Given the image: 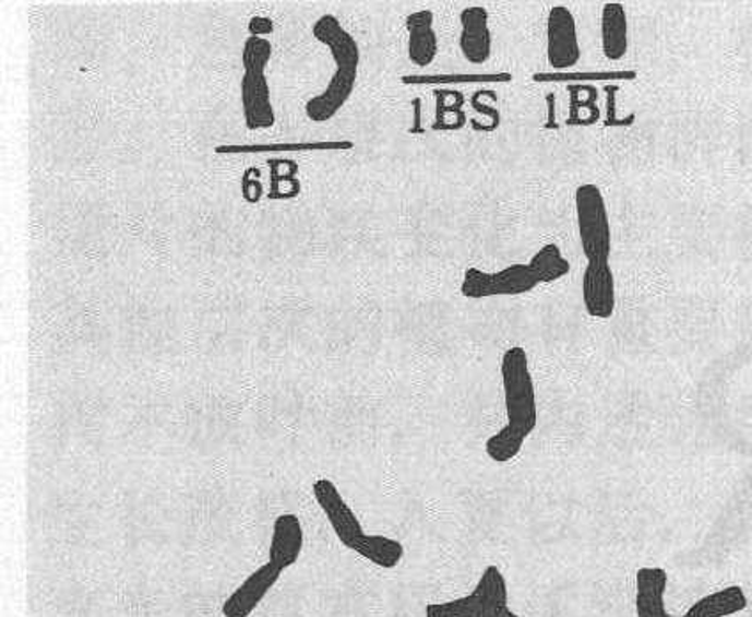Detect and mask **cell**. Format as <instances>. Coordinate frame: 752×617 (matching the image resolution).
<instances>
[{
    "instance_id": "11",
    "label": "cell",
    "mask_w": 752,
    "mask_h": 617,
    "mask_svg": "<svg viewBox=\"0 0 752 617\" xmlns=\"http://www.w3.org/2000/svg\"><path fill=\"white\" fill-rule=\"evenodd\" d=\"M582 300L587 315L609 320L616 311V278L609 263H587L582 275Z\"/></svg>"
},
{
    "instance_id": "2",
    "label": "cell",
    "mask_w": 752,
    "mask_h": 617,
    "mask_svg": "<svg viewBox=\"0 0 752 617\" xmlns=\"http://www.w3.org/2000/svg\"><path fill=\"white\" fill-rule=\"evenodd\" d=\"M667 571L658 566H644L635 576V613L637 617H677L666 610ZM748 608V596L740 585H729L697 600L685 616L728 617Z\"/></svg>"
},
{
    "instance_id": "16",
    "label": "cell",
    "mask_w": 752,
    "mask_h": 617,
    "mask_svg": "<svg viewBox=\"0 0 752 617\" xmlns=\"http://www.w3.org/2000/svg\"><path fill=\"white\" fill-rule=\"evenodd\" d=\"M354 147L351 141L280 142V144H224L215 147L218 155L237 153H279V152H348Z\"/></svg>"
},
{
    "instance_id": "10",
    "label": "cell",
    "mask_w": 752,
    "mask_h": 617,
    "mask_svg": "<svg viewBox=\"0 0 752 617\" xmlns=\"http://www.w3.org/2000/svg\"><path fill=\"white\" fill-rule=\"evenodd\" d=\"M283 576V570L272 562H265L258 570L252 571L237 590L227 596L223 605L224 617H249L258 605L265 600L277 580Z\"/></svg>"
},
{
    "instance_id": "1",
    "label": "cell",
    "mask_w": 752,
    "mask_h": 617,
    "mask_svg": "<svg viewBox=\"0 0 752 617\" xmlns=\"http://www.w3.org/2000/svg\"><path fill=\"white\" fill-rule=\"evenodd\" d=\"M312 36L331 50L337 67L322 95L314 96L306 104V114L312 123H326L345 107L354 93L359 73L360 50L354 36L341 25L334 14L320 16L312 25Z\"/></svg>"
},
{
    "instance_id": "14",
    "label": "cell",
    "mask_w": 752,
    "mask_h": 617,
    "mask_svg": "<svg viewBox=\"0 0 752 617\" xmlns=\"http://www.w3.org/2000/svg\"><path fill=\"white\" fill-rule=\"evenodd\" d=\"M433 22H435V16L430 10L408 14L405 22L408 31V59L416 67H430L431 62L435 61L439 38H437Z\"/></svg>"
},
{
    "instance_id": "24",
    "label": "cell",
    "mask_w": 752,
    "mask_h": 617,
    "mask_svg": "<svg viewBox=\"0 0 752 617\" xmlns=\"http://www.w3.org/2000/svg\"><path fill=\"white\" fill-rule=\"evenodd\" d=\"M243 198L249 203H255L261 198V185L255 179H249V176H243Z\"/></svg>"
},
{
    "instance_id": "22",
    "label": "cell",
    "mask_w": 752,
    "mask_h": 617,
    "mask_svg": "<svg viewBox=\"0 0 752 617\" xmlns=\"http://www.w3.org/2000/svg\"><path fill=\"white\" fill-rule=\"evenodd\" d=\"M249 33L254 38H263L266 34L274 33V22L265 16H254L249 22Z\"/></svg>"
},
{
    "instance_id": "15",
    "label": "cell",
    "mask_w": 752,
    "mask_h": 617,
    "mask_svg": "<svg viewBox=\"0 0 752 617\" xmlns=\"http://www.w3.org/2000/svg\"><path fill=\"white\" fill-rule=\"evenodd\" d=\"M601 50L609 61H621L629 52V19L620 2H609L601 10Z\"/></svg>"
},
{
    "instance_id": "4",
    "label": "cell",
    "mask_w": 752,
    "mask_h": 617,
    "mask_svg": "<svg viewBox=\"0 0 752 617\" xmlns=\"http://www.w3.org/2000/svg\"><path fill=\"white\" fill-rule=\"evenodd\" d=\"M272 57V43L265 38L247 39L243 45V81H241V104L249 130H261L275 124V112L265 70Z\"/></svg>"
},
{
    "instance_id": "8",
    "label": "cell",
    "mask_w": 752,
    "mask_h": 617,
    "mask_svg": "<svg viewBox=\"0 0 752 617\" xmlns=\"http://www.w3.org/2000/svg\"><path fill=\"white\" fill-rule=\"evenodd\" d=\"M312 495H314L318 506L322 508L326 520L331 523L332 531L336 533L337 539L346 548L355 551L360 539L366 536L365 529L360 525L354 509L350 508L345 497L337 490V486L331 479L322 477V479L314 480Z\"/></svg>"
},
{
    "instance_id": "13",
    "label": "cell",
    "mask_w": 752,
    "mask_h": 617,
    "mask_svg": "<svg viewBox=\"0 0 752 617\" xmlns=\"http://www.w3.org/2000/svg\"><path fill=\"white\" fill-rule=\"evenodd\" d=\"M303 550V527L297 514H279L272 529L268 561L280 570H288L300 559Z\"/></svg>"
},
{
    "instance_id": "21",
    "label": "cell",
    "mask_w": 752,
    "mask_h": 617,
    "mask_svg": "<svg viewBox=\"0 0 752 617\" xmlns=\"http://www.w3.org/2000/svg\"><path fill=\"white\" fill-rule=\"evenodd\" d=\"M525 439L521 435L511 431L508 426L499 429L496 435H492L490 439L487 440V454L492 462L496 463H508L511 460H515L521 453L522 448H524Z\"/></svg>"
},
{
    "instance_id": "25",
    "label": "cell",
    "mask_w": 752,
    "mask_h": 617,
    "mask_svg": "<svg viewBox=\"0 0 752 617\" xmlns=\"http://www.w3.org/2000/svg\"><path fill=\"white\" fill-rule=\"evenodd\" d=\"M414 105V112H416V121H414V127L410 128V133H422L421 128V98H416L411 102Z\"/></svg>"
},
{
    "instance_id": "19",
    "label": "cell",
    "mask_w": 752,
    "mask_h": 617,
    "mask_svg": "<svg viewBox=\"0 0 752 617\" xmlns=\"http://www.w3.org/2000/svg\"><path fill=\"white\" fill-rule=\"evenodd\" d=\"M513 81V75L501 73H440V75H405L402 84L405 85H454V84H502Z\"/></svg>"
},
{
    "instance_id": "12",
    "label": "cell",
    "mask_w": 752,
    "mask_h": 617,
    "mask_svg": "<svg viewBox=\"0 0 752 617\" xmlns=\"http://www.w3.org/2000/svg\"><path fill=\"white\" fill-rule=\"evenodd\" d=\"M462 34L459 50L470 64H485L492 56V33L488 27V11L473 5L459 14Z\"/></svg>"
},
{
    "instance_id": "23",
    "label": "cell",
    "mask_w": 752,
    "mask_h": 617,
    "mask_svg": "<svg viewBox=\"0 0 752 617\" xmlns=\"http://www.w3.org/2000/svg\"><path fill=\"white\" fill-rule=\"evenodd\" d=\"M470 102H473L474 110H478V112L482 114V116L490 118L493 130H497V127H499V123H501V114L497 112L496 109H490L488 105L481 104V93H479V91L478 93H474Z\"/></svg>"
},
{
    "instance_id": "26",
    "label": "cell",
    "mask_w": 752,
    "mask_h": 617,
    "mask_svg": "<svg viewBox=\"0 0 752 617\" xmlns=\"http://www.w3.org/2000/svg\"><path fill=\"white\" fill-rule=\"evenodd\" d=\"M547 102H550L549 124H547V128H556V123H553V95L547 96Z\"/></svg>"
},
{
    "instance_id": "3",
    "label": "cell",
    "mask_w": 752,
    "mask_h": 617,
    "mask_svg": "<svg viewBox=\"0 0 752 617\" xmlns=\"http://www.w3.org/2000/svg\"><path fill=\"white\" fill-rule=\"evenodd\" d=\"M501 377L506 401V426L527 439L538 425V403L535 380L524 348L513 346L506 349V354L502 355Z\"/></svg>"
},
{
    "instance_id": "18",
    "label": "cell",
    "mask_w": 752,
    "mask_h": 617,
    "mask_svg": "<svg viewBox=\"0 0 752 617\" xmlns=\"http://www.w3.org/2000/svg\"><path fill=\"white\" fill-rule=\"evenodd\" d=\"M529 269L539 284L556 283L570 274V261L556 244H547L530 258Z\"/></svg>"
},
{
    "instance_id": "7",
    "label": "cell",
    "mask_w": 752,
    "mask_h": 617,
    "mask_svg": "<svg viewBox=\"0 0 752 617\" xmlns=\"http://www.w3.org/2000/svg\"><path fill=\"white\" fill-rule=\"evenodd\" d=\"M538 278L529 264H511L508 269L488 274L478 269H468L462 281V295L465 298L516 297L533 292Z\"/></svg>"
},
{
    "instance_id": "17",
    "label": "cell",
    "mask_w": 752,
    "mask_h": 617,
    "mask_svg": "<svg viewBox=\"0 0 752 617\" xmlns=\"http://www.w3.org/2000/svg\"><path fill=\"white\" fill-rule=\"evenodd\" d=\"M355 551L360 557H365L366 561L373 562L383 570H393L405 557L403 543L393 537L380 536V534H366Z\"/></svg>"
},
{
    "instance_id": "9",
    "label": "cell",
    "mask_w": 752,
    "mask_h": 617,
    "mask_svg": "<svg viewBox=\"0 0 752 617\" xmlns=\"http://www.w3.org/2000/svg\"><path fill=\"white\" fill-rule=\"evenodd\" d=\"M547 57L550 67L558 71L573 68L581 61L577 22L564 5L552 8L547 19Z\"/></svg>"
},
{
    "instance_id": "6",
    "label": "cell",
    "mask_w": 752,
    "mask_h": 617,
    "mask_svg": "<svg viewBox=\"0 0 752 617\" xmlns=\"http://www.w3.org/2000/svg\"><path fill=\"white\" fill-rule=\"evenodd\" d=\"M578 238L587 263H609L612 250L609 212L601 190L584 183L575 192Z\"/></svg>"
},
{
    "instance_id": "5",
    "label": "cell",
    "mask_w": 752,
    "mask_h": 617,
    "mask_svg": "<svg viewBox=\"0 0 752 617\" xmlns=\"http://www.w3.org/2000/svg\"><path fill=\"white\" fill-rule=\"evenodd\" d=\"M426 617H521L508 605V584L497 566H487L467 596L430 604Z\"/></svg>"
},
{
    "instance_id": "20",
    "label": "cell",
    "mask_w": 752,
    "mask_h": 617,
    "mask_svg": "<svg viewBox=\"0 0 752 617\" xmlns=\"http://www.w3.org/2000/svg\"><path fill=\"white\" fill-rule=\"evenodd\" d=\"M637 73L635 71H541L535 73L533 81L544 84V82H573V84H582V82H598V81H634Z\"/></svg>"
}]
</instances>
